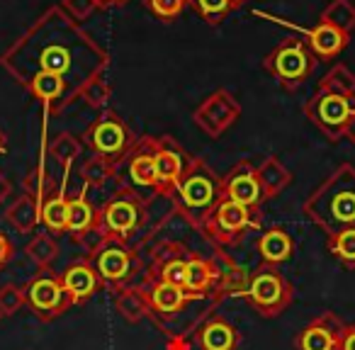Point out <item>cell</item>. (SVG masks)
I'll return each instance as SVG.
<instances>
[{
    "label": "cell",
    "instance_id": "cell-28",
    "mask_svg": "<svg viewBox=\"0 0 355 350\" xmlns=\"http://www.w3.org/2000/svg\"><path fill=\"white\" fill-rule=\"evenodd\" d=\"M22 304V292H17L15 287H6V290L0 292V311L3 314H12L17 311Z\"/></svg>",
    "mask_w": 355,
    "mask_h": 350
},
{
    "label": "cell",
    "instance_id": "cell-26",
    "mask_svg": "<svg viewBox=\"0 0 355 350\" xmlns=\"http://www.w3.org/2000/svg\"><path fill=\"white\" fill-rule=\"evenodd\" d=\"M209 282V270L205 263L200 261H193L188 265V275H185V285L190 287V290H202L205 285Z\"/></svg>",
    "mask_w": 355,
    "mask_h": 350
},
{
    "label": "cell",
    "instance_id": "cell-18",
    "mask_svg": "<svg viewBox=\"0 0 355 350\" xmlns=\"http://www.w3.org/2000/svg\"><path fill=\"white\" fill-rule=\"evenodd\" d=\"M129 268V261H127V253L124 251H117V248H110V251L103 253L100 258V272L110 280H117L127 272Z\"/></svg>",
    "mask_w": 355,
    "mask_h": 350
},
{
    "label": "cell",
    "instance_id": "cell-4",
    "mask_svg": "<svg viewBox=\"0 0 355 350\" xmlns=\"http://www.w3.org/2000/svg\"><path fill=\"white\" fill-rule=\"evenodd\" d=\"M345 42H348V35H345L343 30H338L336 25H331V22H326V20H321L319 25L309 32L311 54L321 56V59H331V56H336L345 46Z\"/></svg>",
    "mask_w": 355,
    "mask_h": 350
},
{
    "label": "cell",
    "instance_id": "cell-5",
    "mask_svg": "<svg viewBox=\"0 0 355 350\" xmlns=\"http://www.w3.org/2000/svg\"><path fill=\"white\" fill-rule=\"evenodd\" d=\"M227 198L232 200V202L243 204V207L256 204L258 200H261V183H258L256 173H251L248 168L234 170L227 183Z\"/></svg>",
    "mask_w": 355,
    "mask_h": 350
},
{
    "label": "cell",
    "instance_id": "cell-10",
    "mask_svg": "<svg viewBox=\"0 0 355 350\" xmlns=\"http://www.w3.org/2000/svg\"><path fill=\"white\" fill-rule=\"evenodd\" d=\"M188 6L209 25H219L232 10H236L232 0H188Z\"/></svg>",
    "mask_w": 355,
    "mask_h": 350
},
{
    "label": "cell",
    "instance_id": "cell-11",
    "mask_svg": "<svg viewBox=\"0 0 355 350\" xmlns=\"http://www.w3.org/2000/svg\"><path fill=\"white\" fill-rule=\"evenodd\" d=\"M30 88L40 100H49L51 103V100L64 95V80H61V76L54 73H35L30 78Z\"/></svg>",
    "mask_w": 355,
    "mask_h": 350
},
{
    "label": "cell",
    "instance_id": "cell-15",
    "mask_svg": "<svg viewBox=\"0 0 355 350\" xmlns=\"http://www.w3.org/2000/svg\"><path fill=\"white\" fill-rule=\"evenodd\" d=\"M64 287H66V292H71V295L76 297V299H78V297H88L95 287V277L88 268H71L64 277Z\"/></svg>",
    "mask_w": 355,
    "mask_h": 350
},
{
    "label": "cell",
    "instance_id": "cell-29",
    "mask_svg": "<svg viewBox=\"0 0 355 350\" xmlns=\"http://www.w3.org/2000/svg\"><path fill=\"white\" fill-rule=\"evenodd\" d=\"M336 251L343 258H348V261H355V229H348V231L338 234V238H336Z\"/></svg>",
    "mask_w": 355,
    "mask_h": 350
},
{
    "label": "cell",
    "instance_id": "cell-21",
    "mask_svg": "<svg viewBox=\"0 0 355 350\" xmlns=\"http://www.w3.org/2000/svg\"><path fill=\"white\" fill-rule=\"evenodd\" d=\"M153 301L161 311H175L178 306L183 304V292L180 287L171 285V282H161V285L153 290Z\"/></svg>",
    "mask_w": 355,
    "mask_h": 350
},
{
    "label": "cell",
    "instance_id": "cell-30",
    "mask_svg": "<svg viewBox=\"0 0 355 350\" xmlns=\"http://www.w3.org/2000/svg\"><path fill=\"white\" fill-rule=\"evenodd\" d=\"M30 253L37 258V261L49 263L51 258H54V253H56V246H54V243H51L46 236H42V238H37V241L30 246Z\"/></svg>",
    "mask_w": 355,
    "mask_h": 350
},
{
    "label": "cell",
    "instance_id": "cell-20",
    "mask_svg": "<svg viewBox=\"0 0 355 350\" xmlns=\"http://www.w3.org/2000/svg\"><path fill=\"white\" fill-rule=\"evenodd\" d=\"M202 343L207 350H229L234 343V333L229 326L224 324H212L205 329V335H202Z\"/></svg>",
    "mask_w": 355,
    "mask_h": 350
},
{
    "label": "cell",
    "instance_id": "cell-8",
    "mask_svg": "<svg viewBox=\"0 0 355 350\" xmlns=\"http://www.w3.org/2000/svg\"><path fill=\"white\" fill-rule=\"evenodd\" d=\"M153 161H156V175L158 185L168 188V185H175L183 175V161L175 151H156L153 153Z\"/></svg>",
    "mask_w": 355,
    "mask_h": 350
},
{
    "label": "cell",
    "instance_id": "cell-25",
    "mask_svg": "<svg viewBox=\"0 0 355 350\" xmlns=\"http://www.w3.org/2000/svg\"><path fill=\"white\" fill-rule=\"evenodd\" d=\"M302 348L304 350H331L334 348V338L329 335V331L324 329H309L302 335Z\"/></svg>",
    "mask_w": 355,
    "mask_h": 350
},
{
    "label": "cell",
    "instance_id": "cell-12",
    "mask_svg": "<svg viewBox=\"0 0 355 350\" xmlns=\"http://www.w3.org/2000/svg\"><path fill=\"white\" fill-rule=\"evenodd\" d=\"M37 309H56L61 301V287L54 280H37L30 290Z\"/></svg>",
    "mask_w": 355,
    "mask_h": 350
},
{
    "label": "cell",
    "instance_id": "cell-7",
    "mask_svg": "<svg viewBox=\"0 0 355 350\" xmlns=\"http://www.w3.org/2000/svg\"><path fill=\"white\" fill-rule=\"evenodd\" d=\"M71 69V51L64 44L49 42L44 49H40V59H37V71L35 73H54L64 76Z\"/></svg>",
    "mask_w": 355,
    "mask_h": 350
},
{
    "label": "cell",
    "instance_id": "cell-2",
    "mask_svg": "<svg viewBox=\"0 0 355 350\" xmlns=\"http://www.w3.org/2000/svg\"><path fill=\"white\" fill-rule=\"evenodd\" d=\"M311 119L321 124L324 129H329L331 134L340 132L348 122V117L353 114L350 107L348 95H338V93H321L314 103L309 105Z\"/></svg>",
    "mask_w": 355,
    "mask_h": 350
},
{
    "label": "cell",
    "instance_id": "cell-39",
    "mask_svg": "<svg viewBox=\"0 0 355 350\" xmlns=\"http://www.w3.org/2000/svg\"><path fill=\"white\" fill-rule=\"evenodd\" d=\"M0 151H3V141H0Z\"/></svg>",
    "mask_w": 355,
    "mask_h": 350
},
{
    "label": "cell",
    "instance_id": "cell-22",
    "mask_svg": "<svg viewBox=\"0 0 355 350\" xmlns=\"http://www.w3.org/2000/svg\"><path fill=\"white\" fill-rule=\"evenodd\" d=\"M144 3H146L148 10L163 22L175 20V17L185 10V6H188V0H144Z\"/></svg>",
    "mask_w": 355,
    "mask_h": 350
},
{
    "label": "cell",
    "instance_id": "cell-27",
    "mask_svg": "<svg viewBox=\"0 0 355 350\" xmlns=\"http://www.w3.org/2000/svg\"><path fill=\"white\" fill-rule=\"evenodd\" d=\"M10 219L17 224L20 229H30L32 224L37 222V214H35V204L30 202V200H22L20 204L15 207V212L10 214Z\"/></svg>",
    "mask_w": 355,
    "mask_h": 350
},
{
    "label": "cell",
    "instance_id": "cell-31",
    "mask_svg": "<svg viewBox=\"0 0 355 350\" xmlns=\"http://www.w3.org/2000/svg\"><path fill=\"white\" fill-rule=\"evenodd\" d=\"M185 275H188V265L175 261V263H171L166 270H163V277H166L163 282H171V285L180 287V285H185Z\"/></svg>",
    "mask_w": 355,
    "mask_h": 350
},
{
    "label": "cell",
    "instance_id": "cell-9",
    "mask_svg": "<svg viewBox=\"0 0 355 350\" xmlns=\"http://www.w3.org/2000/svg\"><path fill=\"white\" fill-rule=\"evenodd\" d=\"M105 219H107V227L112 229V231L124 234L137 224V207H134L132 202H127V200H117V202H112L107 207Z\"/></svg>",
    "mask_w": 355,
    "mask_h": 350
},
{
    "label": "cell",
    "instance_id": "cell-32",
    "mask_svg": "<svg viewBox=\"0 0 355 350\" xmlns=\"http://www.w3.org/2000/svg\"><path fill=\"white\" fill-rule=\"evenodd\" d=\"M119 309H122L129 319H137V316L141 314V299H139L137 295H124L122 299H119Z\"/></svg>",
    "mask_w": 355,
    "mask_h": 350
},
{
    "label": "cell",
    "instance_id": "cell-17",
    "mask_svg": "<svg viewBox=\"0 0 355 350\" xmlns=\"http://www.w3.org/2000/svg\"><path fill=\"white\" fill-rule=\"evenodd\" d=\"M129 175H132L134 183H139V185H158L156 161H153V153H139V156L132 161Z\"/></svg>",
    "mask_w": 355,
    "mask_h": 350
},
{
    "label": "cell",
    "instance_id": "cell-36",
    "mask_svg": "<svg viewBox=\"0 0 355 350\" xmlns=\"http://www.w3.org/2000/svg\"><path fill=\"white\" fill-rule=\"evenodd\" d=\"M6 258H8V241L3 236H0V263L6 261Z\"/></svg>",
    "mask_w": 355,
    "mask_h": 350
},
{
    "label": "cell",
    "instance_id": "cell-34",
    "mask_svg": "<svg viewBox=\"0 0 355 350\" xmlns=\"http://www.w3.org/2000/svg\"><path fill=\"white\" fill-rule=\"evenodd\" d=\"M343 132H345V137L350 139V141H355V112L348 117V122H345V127H343Z\"/></svg>",
    "mask_w": 355,
    "mask_h": 350
},
{
    "label": "cell",
    "instance_id": "cell-14",
    "mask_svg": "<svg viewBox=\"0 0 355 350\" xmlns=\"http://www.w3.org/2000/svg\"><path fill=\"white\" fill-rule=\"evenodd\" d=\"M217 222H219V227L227 229V231H236V229H241L243 224L248 222V207H243V204L227 200V202L219 204Z\"/></svg>",
    "mask_w": 355,
    "mask_h": 350
},
{
    "label": "cell",
    "instance_id": "cell-24",
    "mask_svg": "<svg viewBox=\"0 0 355 350\" xmlns=\"http://www.w3.org/2000/svg\"><path fill=\"white\" fill-rule=\"evenodd\" d=\"M334 214L338 222H355V193H338V198L334 200Z\"/></svg>",
    "mask_w": 355,
    "mask_h": 350
},
{
    "label": "cell",
    "instance_id": "cell-1",
    "mask_svg": "<svg viewBox=\"0 0 355 350\" xmlns=\"http://www.w3.org/2000/svg\"><path fill=\"white\" fill-rule=\"evenodd\" d=\"M311 51L302 40H285L266 59V69L285 85H300L311 73Z\"/></svg>",
    "mask_w": 355,
    "mask_h": 350
},
{
    "label": "cell",
    "instance_id": "cell-19",
    "mask_svg": "<svg viewBox=\"0 0 355 350\" xmlns=\"http://www.w3.org/2000/svg\"><path fill=\"white\" fill-rule=\"evenodd\" d=\"M42 217L49 224V229H66L69 227V202H64V198H51L46 200Z\"/></svg>",
    "mask_w": 355,
    "mask_h": 350
},
{
    "label": "cell",
    "instance_id": "cell-16",
    "mask_svg": "<svg viewBox=\"0 0 355 350\" xmlns=\"http://www.w3.org/2000/svg\"><path fill=\"white\" fill-rule=\"evenodd\" d=\"M290 251H292V243L282 231H268L261 238V253L268 261H285L290 256Z\"/></svg>",
    "mask_w": 355,
    "mask_h": 350
},
{
    "label": "cell",
    "instance_id": "cell-38",
    "mask_svg": "<svg viewBox=\"0 0 355 350\" xmlns=\"http://www.w3.org/2000/svg\"><path fill=\"white\" fill-rule=\"evenodd\" d=\"M232 3H234V6H236V8H241L243 3H246V0H232Z\"/></svg>",
    "mask_w": 355,
    "mask_h": 350
},
{
    "label": "cell",
    "instance_id": "cell-37",
    "mask_svg": "<svg viewBox=\"0 0 355 350\" xmlns=\"http://www.w3.org/2000/svg\"><path fill=\"white\" fill-rule=\"evenodd\" d=\"M343 350H355V331L353 333L345 338V343H343Z\"/></svg>",
    "mask_w": 355,
    "mask_h": 350
},
{
    "label": "cell",
    "instance_id": "cell-13",
    "mask_svg": "<svg viewBox=\"0 0 355 350\" xmlns=\"http://www.w3.org/2000/svg\"><path fill=\"white\" fill-rule=\"evenodd\" d=\"M282 295V287H280V280L275 275H261L256 277V282L251 285V297L263 306H270L280 299Z\"/></svg>",
    "mask_w": 355,
    "mask_h": 350
},
{
    "label": "cell",
    "instance_id": "cell-6",
    "mask_svg": "<svg viewBox=\"0 0 355 350\" xmlns=\"http://www.w3.org/2000/svg\"><path fill=\"white\" fill-rule=\"evenodd\" d=\"M180 195L190 207H207L214 200V180L205 170H190L180 183Z\"/></svg>",
    "mask_w": 355,
    "mask_h": 350
},
{
    "label": "cell",
    "instance_id": "cell-3",
    "mask_svg": "<svg viewBox=\"0 0 355 350\" xmlns=\"http://www.w3.org/2000/svg\"><path fill=\"white\" fill-rule=\"evenodd\" d=\"M127 129L114 114H105L88 132V141L103 156H119L124 151V146H127Z\"/></svg>",
    "mask_w": 355,
    "mask_h": 350
},
{
    "label": "cell",
    "instance_id": "cell-23",
    "mask_svg": "<svg viewBox=\"0 0 355 350\" xmlns=\"http://www.w3.org/2000/svg\"><path fill=\"white\" fill-rule=\"evenodd\" d=\"M90 222H93V209H90V204L85 202L83 198L71 200L69 202V229L83 231V229L90 227Z\"/></svg>",
    "mask_w": 355,
    "mask_h": 350
},
{
    "label": "cell",
    "instance_id": "cell-35",
    "mask_svg": "<svg viewBox=\"0 0 355 350\" xmlns=\"http://www.w3.org/2000/svg\"><path fill=\"white\" fill-rule=\"evenodd\" d=\"M93 3L100 8H114V6H124L127 0H93Z\"/></svg>",
    "mask_w": 355,
    "mask_h": 350
},
{
    "label": "cell",
    "instance_id": "cell-33",
    "mask_svg": "<svg viewBox=\"0 0 355 350\" xmlns=\"http://www.w3.org/2000/svg\"><path fill=\"white\" fill-rule=\"evenodd\" d=\"M105 173H107V163L105 161H93L88 163V168H85V175H88V180H103L105 178Z\"/></svg>",
    "mask_w": 355,
    "mask_h": 350
}]
</instances>
